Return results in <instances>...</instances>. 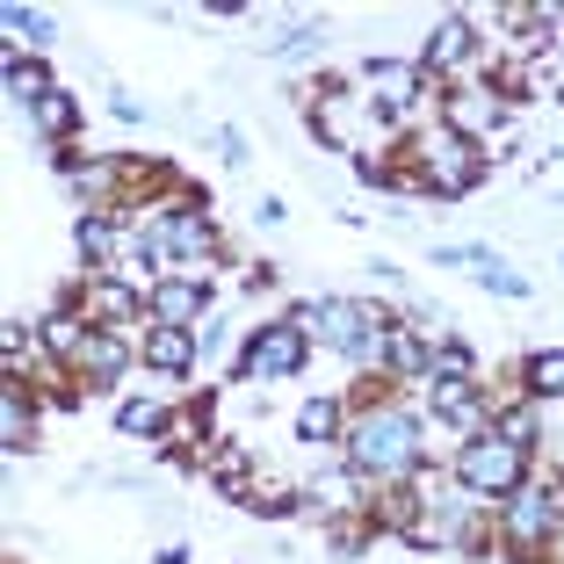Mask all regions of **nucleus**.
<instances>
[{
    "mask_svg": "<svg viewBox=\"0 0 564 564\" xmlns=\"http://www.w3.org/2000/svg\"><path fill=\"white\" fill-rule=\"evenodd\" d=\"M427 182H434V188H448V196L478 182V160H470V138H456V131H434V138H427Z\"/></svg>",
    "mask_w": 564,
    "mask_h": 564,
    "instance_id": "obj_4",
    "label": "nucleus"
},
{
    "mask_svg": "<svg viewBox=\"0 0 564 564\" xmlns=\"http://www.w3.org/2000/svg\"><path fill=\"white\" fill-rule=\"evenodd\" d=\"M333 427H340V413H333V399H312V405L297 413V434H304V442H326Z\"/></svg>",
    "mask_w": 564,
    "mask_h": 564,
    "instance_id": "obj_15",
    "label": "nucleus"
},
{
    "mask_svg": "<svg viewBox=\"0 0 564 564\" xmlns=\"http://www.w3.org/2000/svg\"><path fill=\"white\" fill-rule=\"evenodd\" d=\"M80 362L95 369V377H117V369H123V348L109 340V333H101V340H87V348H80Z\"/></svg>",
    "mask_w": 564,
    "mask_h": 564,
    "instance_id": "obj_18",
    "label": "nucleus"
},
{
    "mask_svg": "<svg viewBox=\"0 0 564 564\" xmlns=\"http://www.w3.org/2000/svg\"><path fill=\"white\" fill-rule=\"evenodd\" d=\"M464 485H478V492H514L521 485V448L507 442V434H478V442L464 448Z\"/></svg>",
    "mask_w": 564,
    "mask_h": 564,
    "instance_id": "obj_3",
    "label": "nucleus"
},
{
    "mask_svg": "<svg viewBox=\"0 0 564 564\" xmlns=\"http://www.w3.org/2000/svg\"><path fill=\"white\" fill-rule=\"evenodd\" d=\"M383 355H391L399 369H420V362H427V348H420V340H405V333H391V340H383Z\"/></svg>",
    "mask_w": 564,
    "mask_h": 564,
    "instance_id": "obj_23",
    "label": "nucleus"
},
{
    "mask_svg": "<svg viewBox=\"0 0 564 564\" xmlns=\"http://www.w3.org/2000/svg\"><path fill=\"white\" fill-rule=\"evenodd\" d=\"M464 58H470V22H464V15L434 22V36H427V66H464Z\"/></svg>",
    "mask_w": 564,
    "mask_h": 564,
    "instance_id": "obj_10",
    "label": "nucleus"
},
{
    "mask_svg": "<svg viewBox=\"0 0 564 564\" xmlns=\"http://www.w3.org/2000/svg\"><path fill=\"white\" fill-rule=\"evenodd\" d=\"M297 362H304V340H297V326H268L261 340L247 348V369H253V377H290Z\"/></svg>",
    "mask_w": 564,
    "mask_h": 564,
    "instance_id": "obj_6",
    "label": "nucleus"
},
{
    "mask_svg": "<svg viewBox=\"0 0 564 564\" xmlns=\"http://www.w3.org/2000/svg\"><path fill=\"white\" fill-rule=\"evenodd\" d=\"M203 297H210V290H203L196 275H188V282H160V290H152V318H160V326H174V333H182L188 318L203 312Z\"/></svg>",
    "mask_w": 564,
    "mask_h": 564,
    "instance_id": "obj_7",
    "label": "nucleus"
},
{
    "mask_svg": "<svg viewBox=\"0 0 564 564\" xmlns=\"http://www.w3.org/2000/svg\"><path fill=\"white\" fill-rule=\"evenodd\" d=\"M413 456H420V434H413L405 413H369L362 434H355V464L377 470V478H405Z\"/></svg>",
    "mask_w": 564,
    "mask_h": 564,
    "instance_id": "obj_1",
    "label": "nucleus"
},
{
    "mask_svg": "<svg viewBox=\"0 0 564 564\" xmlns=\"http://www.w3.org/2000/svg\"><path fill=\"white\" fill-rule=\"evenodd\" d=\"M427 362H434V383H464L470 377V348H456V340H448V348H434Z\"/></svg>",
    "mask_w": 564,
    "mask_h": 564,
    "instance_id": "obj_17",
    "label": "nucleus"
},
{
    "mask_svg": "<svg viewBox=\"0 0 564 564\" xmlns=\"http://www.w3.org/2000/svg\"><path fill=\"white\" fill-rule=\"evenodd\" d=\"M448 123H456V138H470V131H492V123H499V101H492V95H464L456 109H448Z\"/></svg>",
    "mask_w": 564,
    "mask_h": 564,
    "instance_id": "obj_11",
    "label": "nucleus"
},
{
    "mask_svg": "<svg viewBox=\"0 0 564 564\" xmlns=\"http://www.w3.org/2000/svg\"><path fill=\"white\" fill-rule=\"evenodd\" d=\"M95 312H109V318H131V312H138V297L123 290V282H101V290H95Z\"/></svg>",
    "mask_w": 564,
    "mask_h": 564,
    "instance_id": "obj_19",
    "label": "nucleus"
},
{
    "mask_svg": "<svg viewBox=\"0 0 564 564\" xmlns=\"http://www.w3.org/2000/svg\"><path fill=\"white\" fill-rule=\"evenodd\" d=\"M145 247L152 253H203V247H210V225H203V210L152 217V225H145Z\"/></svg>",
    "mask_w": 564,
    "mask_h": 564,
    "instance_id": "obj_5",
    "label": "nucleus"
},
{
    "mask_svg": "<svg viewBox=\"0 0 564 564\" xmlns=\"http://www.w3.org/2000/svg\"><path fill=\"white\" fill-rule=\"evenodd\" d=\"M145 362L166 369V377H182V369L196 362V340H188V333H174V326H160V333L145 340Z\"/></svg>",
    "mask_w": 564,
    "mask_h": 564,
    "instance_id": "obj_9",
    "label": "nucleus"
},
{
    "mask_svg": "<svg viewBox=\"0 0 564 564\" xmlns=\"http://www.w3.org/2000/svg\"><path fill=\"white\" fill-rule=\"evenodd\" d=\"M557 95H564V73H557Z\"/></svg>",
    "mask_w": 564,
    "mask_h": 564,
    "instance_id": "obj_26",
    "label": "nucleus"
},
{
    "mask_svg": "<svg viewBox=\"0 0 564 564\" xmlns=\"http://www.w3.org/2000/svg\"><path fill=\"white\" fill-rule=\"evenodd\" d=\"M36 123H44V131H73V101L66 95H44V101H36Z\"/></svg>",
    "mask_w": 564,
    "mask_h": 564,
    "instance_id": "obj_21",
    "label": "nucleus"
},
{
    "mask_svg": "<svg viewBox=\"0 0 564 564\" xmlns=\"http://www.w3.org/2000/svg\"><path fill=\"white\" fill-rule=\"evenodd\" d=\"M290 326H297V333H318V340H333V348H348V355H369V333H383V318L369 312V304L318 297V304H297V312H290Z\"/></svg>",
    "mask_w": 564,
    "mask_h": 564,
    "instance_id": "obj_2",
    "label": "nucleus"
},
{
    "mask_svg": "<svg viewBox=\"0 0 564 564\" xmlns=\"http://www.w3.org/2000/svg\"><path fill=\"white\" fill-rule=\"evenodd\" d=\"M51 87H44V66H36V58H8V101H44Z\"/></svg>",
    "mask_w": 564,
    "mask_h": 564,
    "instance_id": "obj_13",
    "label": "nucleus"
},
{
    "mask_svg": "<svg viewBox=\"0 0 564 564\" xmlns=\"http://www.w3.org/2000/svg\"><path fill=\"white\" fill-rule=\"evenodd\" d=\"M507 535H514V543H543V535H550V499L521 492L514 507H507Z\"/></svg>",
    "mask_w": 564,
    "mask_h": 564,
    "instance_id": "obj_8",
    "label": "nucleus"
},
{
    "mask_svg": "<svg viewBox=\"0 0 564 564\" xmlns=\"http://www.w3.org/2000/svg\"><path fill=\"white\" fill-rule=\"evenodd\" d=\"M217 485L247 499V456H239V448H225V456H217Z\"/></svg>",
    "mask_w": 564,
    "mask_h": 564,
    "instance_id": "obj_20",
    "label": "nucleus"
},
{
    "mask_svg": "<svg viewBox=\"0 0 564 564\" xmlns=\"http://www.w3.org/2000/svg\"><path fill=\"white\" fill-rule=\"evenodd\" d=\"M529 391H535V399H564V355L557 348L529 362Z\"/></svg>",
    "mask_w": 564,
    "mask_h": 564,
    "instance_id": "obj_14",
    "label": "nucleus"
},
{
    "mask_svg": "<svg viewBox=\"0 0 564 564\" xmlns=\"http://www.w3.org/2000/svg\"><path fill=\"white\" fill-rule=\"evenodd\" d=\"M80 253H109V225L101 217H80Z\"/></svg>",
    "mask_w": 564,
    "mask_h": 564,
    "instance_id": "obj_25",
    "label": "nucleus"
},
{
    "mask_svg": "<svg viewBox=\"0 0 564 564\" xmlns=\"http://www.w3.org/2000/svg\"><path fill=\"white\" fill-rule=\"evenodd\" d=\"M8 448H30V405H22V391H8Z\"/></svg>",
    "mask_w": 564,
    "mask_h": 564,
    "instance_id": "obj_22",
    "label": "nucleus"
},
{
    "mask_svg": "<svg viewBox=\"0 0 564 564\" xmlns=\"http://www.w3.org/2000/svg\"><path fill=\"white\" fill-rule=\"evenodd\" d=\"M369 80H377L383 109H405V101L420 95V80H413V73H405V66H383V58H377V66H369Z\"/></svg>",
    "mask_w": 564,
    "mask_h": 564,
    "instance_id": "obj_12",
    "label": "nucleus"
},
{
    "mask_svg": "<svg viewBox=\"0 0 564 564\" xmlns=\"http://www.w3.org/2000/svg\"><path fill=\"white\" fill-rule=\"evenodd\" d=\"M478 282H485V290H499V297H521V290H529V282H521L507 261H492V253H478Z\"/></svg>",
    "mask_w": 564,
    "mask_h": 564,
    "instance_id": "obj_16",
    "label": "nucleus"
},
{
    "mask_svg": "<svg viewBox=\"0 0 564 564\" xmlns=\"http://www.w3.org/2000/svg\"><path fill=\"white\" fill-rule=\"evenodd\" d=\"M123 427H131V434H152V427H160V405H152V399H131V405H123Z\"/></svg>",
    "mask_w": 564,
    "mask_h": 564,
    "instance_id": "obj_24",
    "label": "nucleus"
}]
</instances>
